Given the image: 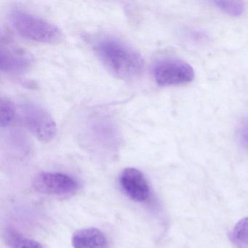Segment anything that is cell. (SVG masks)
<instances>
[{
	"label": "cell",
	"mask_w": 248,
	"mask_h": 248,
	"mask_svg": "<svg viewBox=\"0 0 248 248\" xmlns=\"http://www.w3.org/2000/svg\"><path fill=\"white\" fill-rule=\"evenodd\" d=\"M88 136L95 143L104 146H116L120 137L114 123L104 116H97L90 120Z\"/></svg>",
	"instance_id": "obj_7"
},
{
	"label": "cell",
	"mask_w": 248,
	"mask_h": 248,
	"mask_svg": "<svg viewBox=\"0 0 248 248\" xmlns=\"http://www.w3.org/2000/svg\"><path fill=\"white\" fill-rule=\"evenodd\" d=\"M231 240L239 248H248V217L239 220L230 233Z\"/></svg>",
	"instance_id": "obj_11"
},
{
	"label": "cell",
	"mask_w": 248,
	"mask_h": 248,
	"mask_svg": "<svg viewBox=\"0 0 248 248\" xmlns=\"http://www.w3.org/2000/svg\"><path fill=\"white\" fill-rule=\"evenodd\" d=\"M32 186L37 192L48 195H72L79 189V184L73 177L57 172H41L34 178Z\"/></svg>",
	"instance_id": "obj_5"
},
{
	"label": "cell",
	"mask_w": 248,
	"mask_h": 248,
	"mask_svg": "<svg viewBox=\"0 0 248 248\" xmlns=\"http://www.w3.org/2000/svg\"><path fill=\"white\" fill-rule=\"evenodd\" d=\"M213 4L222 12L231 16H240L245 11V5L240 1H215Z\"/></svg>",
	"instance_id": "obj_12"
},
{
	"label": "cell",
	"mask_w": 248,
	"mask_h": 248,
	"mask_svg": "<svg viewBox=\"0 0 248 248\" xmlns=\"http://www.w3.org/2000/svg\"><path fill=\"white\" fill-rule=\"evenodd\" d=\"M237 138L241 146L248 149V119L244 120L238 127Z\"/></svg>",
	"instance_id": "obj_14"
},
{
	"label": "cell",
	"mask_w": 248,
	"mask_h": 248,
	"mask_svg": "<svg viewBox=\"0 0 248 248\" xmlns=\"http://www.w3.org/2000/svg\"><path fill=\"white\" fill-rule=\"evenodd\" d=\"M119 183L124 194L133 201L146 202L150 197V187L141 171L136 168L123 170L119 177Z\"/></svg>",
	"instance_id": "obj_6"
},
{
	"label": "cell",
	"mask_w": 248,
	"mask_h": 248,
	"mask_svg": "<svg viewBox=\"0 0 248 248\" xmlns=\"http://www.w3.org/2000/svg\"><path fill=\"white\" fill-rule=\"evenodd\" d=\"M0 110H1V127H8L12 124L15 118V107L9 100L2 98L0 102Z\"/></svg>",
	"instance_id": "obj_13"
},
{
	"label": "cell",
	"mask_w": 248,
	"mask_h": 248,
	"mask_svg": "<svg viewBox=\"0 0 248 248\" xmlns=\"http://www.w3.org/2000/svg\"><path fill=\"white\" fill-rule=\"evenodd\" d=\"M21 116L26 127L38 140L48 142L54 139L57 133L56 123L43 107L35 103H24Z\"/></svg>",
	"instance_id": "obj_3"
},
{
	"label": "cell",
	"mask_w": 248,
	"mask_h": 248,
	"mask_svg": "<svg viewBox=\"0 0 248 248\" xmlns=\"http://www.w3.org/2000/svg\"><path fill=\"white\" fill-rule=\"evenodd\" d=\"M72 243L74 248H110L107 236L95 228H87L75 232Z\"/></svg>",
	"instance_id": "obj_9"
},
{
	"label": "cell",
	"mask_w": 248,
	"mask_h": 248,
	"mask_svg": "<svg viewBox=\"0 0 248 248\" xmlns=\"http://www.w3.org/2000/svg\"><path fill=\"white\" fill-rule=\"evenodd\" d=\"M5 241L10 248H45L40 242L24 237L15 231H7Z\"/></svg>",
	"instance_id": "obj_10"
},
{
	"label": "cell",
	"mask_w": 248,
	"mask_h": 248,
	"mask_svg": "<svg viewBox=\"0 0 248 248\" xmlns=\"http://www.w3.org/2000/svg\"><path fill=\"white\" fill-rule=\"evenodd\" d=\"M94 49L106 67L120 79L132 80L141 75L144 68L143 58L124 42L116 37H101Z\"/></svg>",
	"instance_id": "obj_1"
},
{
	"label": "cell",
	"mask_w": 248,
	"mask_h": 248,
	"mask_svg": "<svg viewBox=\"0 0 248 248\" xmlns=\"http://www.w3.org/2000/svg\"><path fill=\"white\" fill-rule=\"evenodd\" d=\"M153 76L161 86H174L188 83L195 77L191 65L178 59H164L155 63Z\"/></svg>",
	"instance_id": "obj_4"
},
{
	"label": "cell",
	"mask_w": 248,
	"mask_h": 248,
	"mask_svg": "<svg viewBox=\"0 0 248 248\" xmlns=\"http://www.w3.org/2000/svg\"><path fill=\"white\" fill-rule=\"evenodd\" d=\"M1 70L6 73L20 74L30 69L31 59L24 52L8 47H1Z\"/></svg>",
	"instance_id": "obj_8"
},
{
	"label": "cell",
	"mask_w": 248,
	"mask_h": 248,
	"mask_svg": "<svg viewBox=\"0 0 248 248\" xmlns=\"http://www.w3.org/2000/svg\"><path fill=\"white\" fill-rule=\"evenodd\" d=\"M11 23L21 37L42 43H58L62 37L61 30L54 24L23 10L11 14Z\"/></svg>",
	"instance_id": "obj_2"
}]
</instances>
